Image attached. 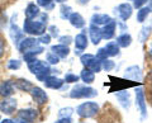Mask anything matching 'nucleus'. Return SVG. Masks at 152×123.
Masks as SVG:
<instances>
[{
    "label": "nucleus",
    "instance_id": "1",
    "mask_svg": "<svg viewBox=\"0 0 152 123\" xmlns=\"http://www.w3.org/2000/svg\"><path fill=\"white\" fill-rule=\"evenodd\" d=\"M75 113L80 119H93L96 118L100 113V105L99 103L89 99L88 102H83L75 108Z\"/></svg>",
    "mask_w": 152,
    "mask_h": 123
},
{
    "label": "nucleus",
    "instance_id": "2",
    "mask_svg": "<svg viewBox=\"0 0 152 123\" xmlns=\"http://www.w3.org/2000/svg\"><path fill=\"white\" fill-rule=\"evenodd\" d=\"M27 67H28V71H29L32 75H34L36 79L38 81L43 83V80L52 75V66L48 65L46 62V60H39V59H36L34 61L27 64Z\"/></svg>",
    "mask_w": 152,
    "mask_h": 123
},
{
    "label": "nucleus",
    "instance_id": "3",
    "mask_svg": "<svg viewBox=\"0 0 152 123\" xmlns=\"http://www.w3.org/2000/svg\"><path fill=\"white\" fill-rule=\"evenodd\" d=\"M98 90L90 85L86 84H75L72 88L70 89L69 92V97L71 99H75V100H79V99H85V100H89V99H94L95 97H98Z\"/></svg>",
    "mask_w": 152,
    "mask_h": 123
},
{
    "label": "nucleus",
    "instance_id": "4",
    "mask_svg": "<svg viewBox=\"0 0 152 123\" xmlns=\"http://www.w3.org/2000/svg\"><path fill=\"white\" fill-rule=\"evenodd\" d=\"M22 28H23V32L26 33V36H32V37H39L47 32V24L42 23L39 19H28V18H24Z\"/></svg>",
    "mask_w": 152,
    "mask_h": 123
},
{
    "label": "nucleus",
    "instance_id": "5",
    "mask_svg": "<svg viewBox=\"0 0 152 123\" xmlns=\"http://www.w3.org/2000/svg\"><path fill=\"white\" fill-rule=\"evenodd\" d=\"M134 102L136 107L140 112V118L143 122L148 117V112H147V99H146V92L143 86H137L134 89Z\"/></svg>",
    "mask_w": 152,
    "mask_h": 123
},
{
    "label": "nucleus",
    "instance_id": "6",
    "mask_svg": "<svg viewBox=\"0 0 152 123\" xmlns=\"http://www.w3.org/2000/svg\"><path fill=\"white\" fill-rule=\"evenodd\" d=\"M133 8L132 3L129 1H123L121 4H118L117 7L113 8V18L115 20H121V22H128L133 15Z\"/></svg>",
    "mask_w": 152,
    "mask_h": 123
},
{
    "label": "nucleus",
    "instance_id": "7",
    "mask_svg": "<svg viewBox=\"0 0 152 123\" xmlns=\"http://www.w3.org/2000/svg\"><path fill=\"white\" fill-rule=\"evenodd\" d=\"M80 64L83 65V67H86L91 70L93 72L99 74L103 71L102 69V61L99 60L94 53H89V52H84L80 56Z\"/></svg>",
    "mask_w": 152,
    "mask_h": 123
},
{
    "label": "nucleus",
    "instance_id": "8",
    "mask_svg": "<svg viewBox=\"0 0 152 123\" xmlns=\"http://www.w3.org/2000/svg\"><path fill=\"white\" fill-rule=\"evenodd\" d=\"M29 95L32 98V100L34 102V104L38 107H43L48 103V94H47V92L41 86L34 85V86L31 89Z\"/></svg>",
    "mask_w": 152,
    "mask_h": 123
},
{
    "label": "nucleus",
    "instance_id": "9",
    "mask_svg": "<svg viewBox=\"0 0 152 123\" xmlns=\"http://www.w3.org/2000/svg\"><path fill=\"white\" fill-rule=\"evenodd\" d=\"M18 111V102L15 98H1L0 100V112L8 117H12Z\"/></svg>",
    "mask_w": 152,
    "mask_h": 123
},
{
    "label": "nucleus",
    "instance_id": "10",
    "mask_svg": "<svg viewBox=\"0 0 152 123\" xmlns=\"http://www.w3.org/2000/svg\"><path fill=\"white\" fill-rule=\"evenodd\" d=\"M43 85L46 86V89H51V90H65V89H67V85L64 81V79H61L58 76H56V75H50V76H47L45 80H43Z\"/></svg>",
    "mask_w": 152,
    "mask_h": 123
},
{
    "label": "nucleus",
    "instance_id": "11",
    "mask_svg": "<svg viewBox=\"0 0 152 123\" xmlns=\"http://www.w3.org/2000/svg\"><path fill=\"white\" fill-rule=\"evenodd\" d=\"M123 78L127 80H131V81H142L143 79V71H142L141 66L138 65H129L124 69V72H123Z\"/></svg>",
    "mask_w": 152,
    "mask_h": 123
},
{
    "label": "nucleus",
    "instance_id": "12",
    "mask_svg": "<svg viewBox=\"0 0 152 123\" xmlns=\"http://www.w3.org/2000/svg\"><path fill=\"white\" fill-rule=\"evenodd\" d=\"M8 33H9V38L13 42V45L15 46V48L20 43V41L26 37V33L23 32V28L19 27L17 23H10L8 27Z\"/></svg>",
    "mask_w": 152,
    "mask_h": 123
},
{
    "label": "nucleus",
    "instance_id": "13",
    "mask_svg": "<svg viewBox=\"0 0 152 123\" xmlns=\"http://www.w3.org/2000/svg\"><path fill=\"white\" fill-rule=\"evenodd\" d=\"M89 37H88V28L85 27L84 29H81V32L77 33L75 37H74V46H75V50H80V51H85L89 47Z\"/></svg>",
    "mask_w": 152,
    "mask_h": 123
},
{
    "label": "nucleus",
    "instance_id": "14",
    "mask_svg": "<svg viewBox=\"0 0 152 123\" xmlns=\"http://www.w3.org/2000/svg\"><path fill=\"white\" fill-rule=\"evenodd\" d=\"M38 45H41V43H39V41H38V37L26 36L24 38L20 41V43L18 45L17 50H18L19 53H22V55H23L24 52L29 51V50H32V48H34V47L38 46Z\"/></svg>",
    "mask_w": 152,
    "mask_h": 123
},
{
    "label": "nucleus",
    "instance_id": "15",
    "mask_svg": "<svg viewBox=\"0 0 152 123\" xmlns=\"http://www.w3.org/2000/svg\"><path fill=\"white\" fill-rule=\"evenodd\" d=\"M114 18L110 15V14H107V13H100V12H95L91 14L89 19L90 24H94V26H98V27H104L105 24H108L110 20H113Z\"/></svg>",
    "mask_w": 152,
    "mask_h": 123
},
{
    "label": "nucleus",
    "instance_id": "16",
    "mask_svg": "<svg viewBox=\"0 0 152 123\" xmlns=\"http://www.w3.org/2000/svg\"><path fill=\"white\" fill-rule=\"evenodd\" d=\"M17 116L23 118L24 121H27L28 123H34L38 117H39V111L37 108H23V109L17 111Z\"/></svg>",
    "mask_w": 152,
    "mask_h": 123
},
{
    "label": "nucleus",
    "instance_id": "17",
    "mask_svg": "<svg viewBox=\"0 0 152 123\" xmlns=\"http://www.w3.org/2000/svg\"><path fill=\"white\" fill-rule=\"evenodd\" d=\"M88 37L90 43L94 46L100 45V42L103 41V33H102V27L94 26V24H89L88 27Z\"/></svg>",
    "mask_w": 152,
    "mask_h": 123
},
{
    "label": "nucleus",
    "instance_id": "18",
    "mask_svg": "<svg viewBox=\"0 0 152 123\" xmlns=\"http://www.w3.org/2000/svg\"><path fill=\"white\" fill-rule=\"evenodd\" d=\"M15 86H14V80L5 79L0 83V98H10L15 93Z\"/></svg>",
    "mask_w": 152,
    "mask_h": 123
},
{
    "label": "nucleus",
    "instance_id": "19",
    "mask_svg": "<svg viewBox=\"0 0 152 123\" xmlns=\"http://www.w3.org/2000/svg\"><path fill=\"white\" fill-rule=\"evenodd\" d=\"M117 98L119 105L124 111H129V108L132 105V99H131V93L128 90H117V93L114 94Z\"/></svg>",
    "mask_w": 152,
    "mask_h": 123
},
{
    "label": "nucleus",
    "instance_id": "20",
    "mask_svg": "<svg viewBox=\"0 0 152 123\" xmlns=\"http://www.w3.org/2000/svg\"><path fill=\"white\" fill-rule=\"evenodd\" d=\"M102 33H103V40L104 41H112L117 36V20L113 19L105 24L104 27H102Z\"/></svg>",
    "mask_w": 152,
    "mask_h": 123
},
{
    "label": "nucleus",
    "instance_id": "21",
    "mask_svg": "<svg viewBox=\"0 0 152 123\" xmlns=\"http://www.w3.org/2000/svg\"><path fill=\"white\" fill-rule=\"evenodd\" d=\"M67 22L75 29H84L86 27V19H85L84 15L80 12H72Z\"/></svg>",
    "mask_w": 152,
    "mask_h": 123
},
{
    "label": "nucleus",
    "instance_id": "22",
    "mask_svg": "<svg viewBox=\"0 0 152 123\" xmlns=\"http://www.w3.org/2000/svg\"><path fill=\"white\" fill-rule=\"evenodd\" d=\"M151 34H152V18L142 24L141 29L138 32V42L141 45H145L150 40Z\"/></svg>",
    "mask_w": 152,
    "mask_h": 123
},
{
    "label": "nucleus",
    "instance_id": "23",
    "mask_svg": "<svg viewBox=\"0 0 152 123\" xmlns=\"http://www.w3.org/2000/svg\"><path fill=\"white\" fill-rule=\"evenodd\" d=\"M45 52V46H42V45H38V46H36L34 48H32V50H29V51H27V52H24L22 56H23V61H24L26 64H29V62H32V61H34L36 59H38V56L39 55H42Z\"/></svg>",
    "mask_w": 152,
    "mask_h": 123
},
{
    "label": "nucleus",
    "instance_id": "24",
    "mask_svg": "<svg viewBox=\"0 0 152 123\" xmlns=\"http://www.w3.org/2000/svg\"><path fill=\"white\" fill-rule=\"evenodd\" d=\"M50 51L53 52V53H55L60 60L67 59L69 56H70V53H71L70 46H65V45H61V43L52 45V46L50 47Z\"/></svg>",
    "mask_w": 152,
    "mask_h": 123
},
{
    "label": "nucleus",
    "instance_id": "25",
    "mask_svg": "<svg viewBox=\"0 0 152 123\" xmlns=\"http://www.w3.org/2000/svg\"><path fill=\"white\" fill-rule=\"evenodd\" d=\"M42 12V9L37 5L36 1H29L24 8V17L28 19H37L39 17V14Z\"/></svg>",
    "mask_w": 152,
    "mask_h": 123
},
{
    "label": "nucleus",
    "instance_id": "26",
    "mask_svg": "<svg viewBox=\"0 0 152 123\" xmlns=\"http://www.w3.org/2000/svg\"><path fill=\"white\" fill-rule=\"evenodd\" d=\"M114 41L117 42L121 48H128L133 43V37L129 32H124V33H119L118 36H115Z\"/></svg>",
    "mask_w": 152,
    "mask_h": 123
},
{
    "label": "nucleus",
    "instance_id": "27",
    "mask_svg": "<svg viewBox=\"0 0 152 123\" xmlns=\"http://www.w3.org/2000/svg\"><path fill=\"white\" fill-rule=\"evenodd\" d=\"M14 86H15L17 90L22 92V93H29L31 89L34 86V84L26 78H18L14 80Z\"/></svg>",
    "mask_w": 152,
    "mask_h": 123
},
{
    "label": "nucleus",
    "instance_id": "28",
    "mask_svg": "<svg viewBox=\"0 0 152 123\" xmlns=\"http://www.w3.org/2000/svg\"><path fill=\"white\" fill-rule=\"evenodd\" d=\"M104 48H105V51H107V55H108V57L109 59H114V57H119L121 56V47L118 46V43L115 41H108L107 43H105V46H104Z\"/></svg>",
    "mask_w": 152,
    "mask_h": 123
},
{
    "label": "nucleus",
    "instance_id": "29",
    "mask_svg": "<svg viewBox=\"0 0 152 123\" xmlns=\"http://www.w3.org/2000/svg\"><path fill=\"white\" fill-rule=\"evenodd\" d=\"M79 76H80V81H83V84L91 85L95 81V72H93L91 70H89L86 67H83Z\"/></svg>",
    "mask_w": 152,
    "mask_h": 123
},
{
    "label": "nucleus",
    "instance_id": "30",
    "mask_svg": "<svg viewBox=\"0 0 152 123\" xmlns=\"http://www.w3.org/2000/svg\"><path fill=\"white\" fill-rule=\"evenodd\" d=\"M150 15H151V12H150V8L148 7H142L140 9H137V14H136V20L137 23L140 24H143L147 20L150 19Z\"/></svg>",
    "mask_w": 152,
    "mask_h": 123
},
{
    "label": "nucleus",
    "instance_id": "31",
    "mask_svg": "<svg viewBox=\"0 0 152 123\" xmlns=\"http://www.w3.org/2000/svg\"><path fill=\"white\" fill-rule=\"evenodd\" d=\"M72 7L69 5L67 3L65 4H60V8H58V17L61 18L62 20H69L70 15L72 14Z\"/></svg>",
    "mask_w": 152,
    "mask_h": 123
},
{
    "label": "nucleus",
    "instance_id": "32",
    "mask_svg": "<svg viewBox=\"0 0 152 123\" xmlns=\"http://www.w3.org/2000/svg\"><path fill=\"white\" fill-rule=\"evenodd\" d=\"M36 3L42 10H45L47 13H51L56 8V3L53 0H36Z\"/></svg>",
    "mask_w": 152,
    "mask_h": 123
},
{
    "label": "nucleus",
    "instance_id": "33",
    "mask_svg": "<svg viewBox=\"0 0 152 123\" xmlns=\"http://www.w3.org/2000/svg\"><path fill=\"white\" fill-rule=\"evenodd\" d=\"M22 65H23V60L10 59V60H8V62H7V69L10 70V71H18V70L22 69Z\"/></svg>",
    "mask_w": 152,
    "mask_h": 123
},
{
    "label": "nucleus",
    "instance_id": "34",
    "mask_svg": "<svg viewBox=\"0 0 152 123\" xmlns=\"http://www.w3.org/2000/svg\"><path fill=\"white\" fill-rule=\"evenodd\" d=\"M64 81L66 84H77L80 81V76L77 74H75L72 71H67L65 75H64Z\"/></svg>",
    "mask_w": 152,
    "mask_h": 123
},
{
    "label": "nucleus",
    "instance_id": "35",
    "mask_svg": "<svg viewBox=\"0 0 152 123\" xmlns=\"http://www.w3.org/2000/svg\"><path fill=\"white\" fill-rule=\"evenodd\" d=\"M9 17L7 12L4 10V9H0V31H3V29H5V28L9 27Z\"/></svg>",
    "mask_w": 152,
    "mask_h": 123
},
{
    "label": "nucleus",
    "instance_id": "36",
    "mask_svg": "<svg viewBox=\"0 0 152 123\" xmlns=\"http://www.w3.org/2000/svg\"><path fill=\"white\" fill-rule=\"evenodd\" d=\"M115 66H117L115 61H113L112 59H105L102 61V69H103V71H105V72L113 71V70L115 69Z\"/></svg>",
    "mask_w": 152,
    "mask_h": 123
},
{
    "label": "nucleus",
    "instance_id": "37",
    "mask_svg": "<svg viewBox=\"0 0 152 123\" xmlns=\"http://www.w3.org/2000/svg\"><path fill=\"white\" fill-rule=\"evenodd\" d=\"M47 33L52 37V40H57L61 36V31L60 28L57 27L56 24H48L47 26Z\"/></svg>",
    "mask_w": 152,
    "mask_h": 123
},
{
    "label": "nucleus",
    "instance_id": "38",
    "mask_svg": "<svg viewBox=\"0 0 152 123\" xmlns=\"http://www.w3.org/2000/svg\"><path fill=\"white\" fill-rule=\"evenodd\" d=\"M60 59L57 57V56L53 53V52H51V51H48L46 53V62L48 64V65H51V66H56V65H58L60 64Z\"/></svg>",
    "mask_w": 152,
    "mask_h": 123
},
{
    "label": "nucleus",
    "instance_id": "39",
    "mask_svg": "<svg viewBox=\"0 0 152 123\" xmlns=\"http://www.w3.org/2000/svg\"><path fill=\"white\" fill-rule=\"evenodd\" d=\"M74 113H75V108H72V107H64V108H61V109H58L57 116H58V118L72 117Z\"/></svg>",
    "mask_w": 152,
    "mask_h": 123
},
{
    "label": "nucleus",
    "instance_id": "40",
    "mask_svg": "<svg viewBox=\"0 0 152 123\" xmlns=\"http://www.w3.org/2000/svg\"><path fill=\"white\" fill-rule=\"evenodd\" d=\"M57 41H58V43H61V45L71 46L74 43V37L70 34H61L58 38H57Z\"/></svg>",
    "mask_w": 152,
    "mask_h": 123
},
{
    "label": "nucleus",
    "instance_id": "41",
    "mask_svg": "<svg viewBox=\"0 0 152 123\" xmlns=\"http://www.w3.org/2000/svg\"><path fill=\"white\" fill-rule=\"evenodd\" d=\"M7 50H8V45L5 38L3 37V34H0V60H3L7 55Z\"/></svg>",
    "mask_w": 152,
    "mask_h": 123
},
{
    "label": "nucleus",
    "instance_id": "42",
    "mask_svg": "<svg viewBox=\"0 0 152 123\" xmlns=\"http://www.w3.org/2000/svg\"><path fill=\"white\" fill-rule=\"evenodd\" d=\"M38 41H39V43H41L42 46H50L51 42H52V37L46 32V33H43L42 36L38 37Z\"/></svg>",
    "mask_w": 152,
    "mask_h": 123
},
{
    "label": "nucleus",
    "instance_id": "43",
    "mask_svg": "<svg viewBox=\"0 0 152 123\" xmlns=\"http://www.w3.org/2000/svg\"><path fill=\"white\" fill-rule=\"evenodd\" d=\"M95 56H96V57L100 60V61L105 60V59H109L108 55H107V51H105V48H104V47H99L98 51H96V53H95Z\"/></svg>",
    "mask_w": 152,
    "mask_h": 123
},
{
    "label": "nucleus",
    "instance_id": "44",
    "mask_svg": "<svg viewBox=\"0 0 152 123\" xmlns=\"http://www.w3.org/2000/svg\"><path fill=\"white\" fill-rule=\"evenodd\" d=\"M128 24L127 22H121V20H117V31L119 33H124V32H128Z\"/></svg>",
    "mask_w": 152,
    "mask_h": 123
},
{
    "label": "nucleus",
    "instance_id": "45",
    "mask_svg": "<svg viewBox=\"0 0 152 123\" xmlns=\"http://www.w3.org/2000/svg\"><path fill=\"white\" fill-rule=\"evenodd\" d=\"M148 3H150V0H133L132 5H133L134 9H140L142 7H146Z\"/></svg>",
    "mask_w": 152,
    "mask_h": 123
},
{
    "label": "nucleus",
    "instance_id": "46",
    "mask_svg": "<svg viewBox=\"0 0 152 123\" xmlns=\"http://www.w3.org/2000/svg\"><path fill=\"white\" fill-rule=\"evenodd\" d=\"M37 19H39L42 23H45V24L48 26V22H50V13H47V12H45V10H42L41 14H39V17H38Z\"/></svg>",
    "mask_w": 152,
    "mask_h": 123
},
{
    "label": "nucleus",
    "instance_id": "47",
    "mask_svg": "<svg viewBox=\"0 0 152 123\" xmlns=\"http://www.w3.org/2000/svg\"><path fill=\"white\" fill-rule=\"evenodd\" d=\"M55 123H74L72 117H64V118H58L57 121H55Z\"/></svg>",
    "mask_w": 152,
    "mask_h": 123
},
{
    "label": "nucleus",
    "instance_id": "48",
    "mask_svg": "<svg viewBox=\"0 0 152 123\" xmlns=\"http://www.w3.org/2000/svg\"><path fill=\"white\" fill-rule=\"evenodd\" d=\"M146 80H147V84H148L150 86H152V66L150 67L148 72H147V75H146Z\"/></svg>",
    "mask_w": 152,
    "mask_h": 123
},
{
    "label": "nucleus",
    "instance_id": "49",
    "mask_svg": "<svg viewBox=\"0 0 152 123\" xmlns=\"http://www.w3.org/2000/svg\"><path fill=\"white\" fill-rule=\"evenodd\" d=\"M13 123H28L27 121H24L23 118H20V117H18V116H15L13 118Z\"/></svg>",
    "mask_w": 152,
    "mask_h": 123
},
{
    "label": "nucleus",
    "instance_id": "50",
    "mask_svg": "<svg viewBox=\"0 0 152 123\" xmlns=\"http://www.w3.org/2000/svg\"><path fill=\"white\" fill-rule=\"evenodd\" d=\"M147 57H148V60L152 62V42L148 46V50H147Z\"/></svg>",
    "mask_w": 152,
    "mask_h": 123
},
{
    "label": "nucleus",
    "instance_id": "51",
    "mask_svg": "<svg viewBox=\"0 0 152 123\" xmlns=\"http://www.w3.org/2000/svg\"><path fill=\"white\" fill-rule=\"evenodd\" d=\"M91 1V0H77V3L80 4V5H83V7H85V5H88V4Z\"/></svg>",
    "mask_w": 152,
    "mask_h": 123
},
{
    "label": "nucleus",
    "instance_id": "52",
    "mask_svg": "<svg viewBox=\"0 0 152 123\" xmlns=\"http://www.w3.org/2000/svg\"><path fill=\"white\" fill-rule=\"evenodd\" d=\"M0 123H13V118H4V119L0 121Z\"/></svg>",
    "mask_w": 152,
    "mask_h": 123
},
{
    "label": "nucleus",
    "instance_id": "53",
    "mask_svg": "<svg viewBox=\"0 0 152 123\" xmlns=\"http://www.w3.org/2000/svg\"><path fill=\"white\" fill-rule=\"evenodd\" d=\"M53 1L56 4H65V3H67V0H53Z\"/></svg>",
    "mask_w": 152,
    "mask_h": 123
},
{
    "label": "nucleus",
    "instance_id": "54",
    "mask_svg": "<svg viewBox=\"0 0 152 123\" xmlns=\"http://www.w3.org/2000/svg\"><path fill=\"white\" fill-rule=\"evenodd\" d=\"M147 7L150 8V12H151V14H152V0H151V1H150L148 4H147Z\"/></svg>",
    "mask_w": 152,
    "mask_h": 123
},
{
    "label": "nucleus",
    "instance_id": "55",
    "mask_svg": "<svg viewBox=\"0 0 152 123\" xmlns=\"http://www.w3.org/2000/svg\"><path fill=\"white\" fill-rule=\"evenodd\" d=\"M76 123H91V122H88V119H81V121H79Z\"/></svg>",
    "mask_w": 152,
    "mask_h": 123
},
{
    "label": "nucleus",
    "instance_id": "56",
    "mask_svg": "<svg viewBox=\"0 0 152 123\" xmlns=\"http://www.w3.org/2000/svg\"><path fill=\"white\" fill-rule=\"evenodd\" d=\"M126 1H129V3H132V1H133V0H126Z\"/></svg>",
    "mask_w": 152,
    "mask_h": 123
},
{
    "label": "nucleus",
    "instance_id": "57",
    "mask_svg": "<svg viewBox=\"0 0 152 123\" xmlns=\"http://www.w3.org/2000/svg\"><path fill=\"white\" fill-rule=\"evenodd\" d=\"M0 121H1V116H0Z\"/></svg>",
    "mask_w": 152,
    "mask_h": 123
}]
</instances>
